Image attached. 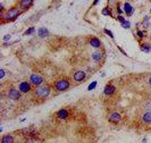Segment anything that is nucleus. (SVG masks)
<instances>
[{
  "instance_id": "a211bd4d",
  "label": "nucleus",
  "mask_w": 151,
  "mask_h": 143,
  "mask_svg": "<svg viewBox=\"0 0 151 143\" xmlns=\"http://www.w3.org/2000/svg\"><path fill=\"white\" fill-rule=\"evenodd\" d=\"M140 48H141V50L143 51V52H146V53H148V52L151 51V46L148 44V43H142L140 46Z\"/></svg>"
},
{
  "instance_id": "9d476101",
  "label": "nucleus",
  "mask_w": 151,
  "mask_h": 143,
  "mask_svg": "<svg viewBox=\"0 0 151 143\" xmlns=\"http://www.w3.org/2000/svg\"><path fill=\"white\" fill-rule=\"evenodd\" d=\"M115 91H116V87L113 85V84H107L106 86H104V93L106 94V95H111V94H114Z\"/></svg>"
},
{
  "instance_id": "f3484780",
  "label": "nucleus",
  "mask_w": 151,
  "mask_h": 143,
  "mask_svg": "<svg viewBox=\"0 0 151 143\" xmlns=\"http://www.w3.org/2000/svg\"><path fill=\"white\" fill-rule=\"evenodd\" d=\"M124 11H125L127 15H132V13H133V7H132L128 2H126L125 5H124Z\"/></svg>"
},
{
  "instance_id": "7ed1b4c3",
  "label": "nucleus",
  "mask_w": 151,
  "mask_h": 143,
  "mask_svg": "<svg viewBox=\"0 0 151 143\" xmlns=\"http://www.w3.org/2000/svg\"><path fill=\"white\" fill-rule=\"evenodd\" d=\"M50 91H51V87L49 86V85L40 86L34 91V95L37 98H39V99H46L50 94Z\"/></svg>"
},
{
  "instance_id": "ddd939ff",
  "label": "nucleus",
  "mask_w": 151,
  "mask_h": 143,
  "mask_svg": "<svg viewBox=\"0 0 151 143\" xmlns=\"http://www.w3.org/2000/svg\"><path fill=\"white\" fill-rule=\"evenodd\" d=\"M90 46L95 48V49H100L101 48V41L98 39V38H92L91 40H90Z\"/></svg>"
},
{
  "instance_id": "4be33fe9",
  "label": "nucleus",
  "mask_w": 151,
  "mask_h": 143,
  "mask_svg": "<svg viewBox=\"0 0 151 143\" xmlns=\"http://www.w3.org/2000/svg\"><path fill=\"white\" fill-rule=\"evenodd\" d=\"M104 33H106V34H108V35H109L111 39H114V34H113V32H111V31L107 30V29H104Z\"/></svg>"
},
{
  "instance_id": "2eb2a0df",
  "label": "nucleus",
  "mask_w": 151,
  "mask_h": 143,
  "mask_svg": "<svg viewBox=\"0 0 151 143\" xmlns=\"http://www.w3.org/2000/svg\"><path fill=\"white\" fill-rule=\"evenodd\" d=\"M38 35L40 36V38H47L49 35V31L46 27H40L38 30Z\"/></svg>"
},
{
  "instance_id": "5701e85b",
  "label": "nucleus",
  "mask_w": 151,
  "mask_h": 143,
  "mask_svg": "<svg viewBox=\"0 0 151 143\" xmlns=\"http://www.w3.org/2000/svg\"><path fill=\"white\" fill-rule=\"evenodd\" d=\"M137 36L142 39V38H144V32L143 31H137Z\"/></svg>"
},
{
  "instance_id": "c756f323",
  "label": "nucleus",
  "mask_w": 151,
  "mask_h": 143,
  "mask_svg": "<svg viewBox=\"0 0 151 143\" xmlns=\"http://www.w3.org/2000/svg\"><path fill=\"white\" fill-rule=\"evenodd\" d=\"M98 1H99V0H94V2H93V5H97V4H98Z\"/></svg>"
},
{
  "instance_id": "f8f14e48",
  "label": "nucleus",
  "mask_w": 151,
  "mask_h": 143,
  "mask_svg": "<svg viewBox=\"0 0 151 143\" xmlns=\"http://www.w3.org/2000/svg\"><path fill=\"white\" fill-rule=\"evenodd\" d=\"M0 143H15V140H14V136L11 134H5L1 136Z\"/></svg>"
},
{
  "instance_id": "20e7f679",
  "label": "nucleus",
  "mask_w": 151,
  "mask_h": 143,
  "mask_svg": "<svg viewBox=\"0 0 151 143\" xmlns=\"http://www.w3.org/2000/svg\"><path fill=\"white\" fill-rule=\"evenodd\" d=\"M43 82H44V78L40 75V74H38V73H34V74H32L31 76H30V83H31L32 85H34V86H40L43 84Z\"/></svg>"
},
{
  "instance_id": "a878e982",
  "label": "nucleus",
  "mask_w": 151,
  "mask_h": 143,
  "mask_svg": "<svg viewBox=\"0 0 151 143\" xmlns=\"http://www.w3.org/2000/svg\"><path fill=\"white\" fill-rule=\"evenodd\" d=\"M5 76V69H0V78L2 80Z\"/></svg>"
},
{
  "instance_id": "6e6552de",
  "label": "nucleus",
  "mask_w": 151,
  "mask_h": 143,
  "mask_svg": "<svg viewBox=\"0 0 151 143\" xmlns=\"http://www.w3.org/2000/svg\"><path fill=\"white\" fill-rule=\"evenodd\" d=\"M56 117H57L58 119H61V120L68 119V117H69V111H68V109L63 108V109L58 110V111L56 112Z\"/></svg>"
},
{
  "instance_id": "c85d7f7f",
  "label": "nucleus",
  "mask_w": 151,
  "mask_h": 143,
  "mask_svg": "<svg viewBox=\"0 0 151 143\" xmlns=\"http://www.w3.org/2000/svg\"><path fill=\"white\" fill-rule=\"evenodd\" d=\"M142 143H146V138H142Z\"/></svg>"
},
{
  "instance_id": "0eeeda50",
  "label": "nucleus",
  "mask_w": 151,
  "mask_h": 143,
  "mask_svg": "<svg viewBox=\"0 0 151 143\" xmlns=\"http://www.w3.org/2000/svg\"><path fill=\"white\" fill-rule=\"evenodd\" d=\"M8 98L11 99V100H19L21 99V91L18 89H15V87H11L10 90L8 91Z\"/></svg>"
},
{
  "instance_id": "aec40b11",
  "label": "nucleus",
  "mask_w": 151,
  "mask_h": 143,
  "mask_svg": "<svg viewBox=\"0 0 151 143\" xmlns=\"http://www.w3.org/2000/svg\"><path fill=\"white\" fill-rule=\"evenodd\" d=\"M95 86H97V82L93 81V82H92V83H91V84H90V85L88 86V90H89V91H91V90H93Z\"/></svg>"
},
{
  "instance_id": "bb28decb",
  "label": "nucleus",
  "mask_w": 151,
  "mask_h": 143,
  "mask_svg": "<svg viewBox=\"0 0 151 143\" xmlns=\"http://www.w3.org/2000/svg\"><path fill=\"white\" fill-rule=\"evenodd\" d=\"M11 39V35H9V34H7V35L4 36V41H8Z\"/></svg>"
},
{
  "instance_id": "cd10ccee",
  "label": "nucleus",
  "mask_w": 151,
  "mask_h": 143,
  "mask_svg": "<svg viewBox=\"0 0 151 143\" xmlns=\"http://www.w3.org/2000/svg\"><path fill=\"white\" fill-rule=\"evenodd\" d=\"M117 18H118V20H119L120 23H124V22H125V18H124L123 16H118Z\"/></svg>"
},
{
  "instance_id": "412c9836",
  "label": "nucleus",
  "mask_w": 151,
  "mask_h": 143,
  "mask_svg": "<svg viewBox=\"0 0 151 143\" xmlns=\"http://www.w3.org/2000/svg\"><path fill=\"white\" fill-rule=\"evenodd\" d=\"M122 26H123L124 29H130V27H131V23L128 22V20H125L124 23H122Z\"/></svg>"
},
{
  "instance_id": "4468645a",
  "label": "nucleus",
  "mask_w": 151,
  "mask_h": 143,
  "mask_svg": "<svg viewBox=\"0 0 151 143\" xmlns=\"http://www.w3.org/2000/svg\"><path fill=\"white\" fill-rule=\"evenodd\" d=\"M32 5H33V0H21V4H19V6H21V8L23 10L28 9Z\"/></svg>"
},
{
  "instance_id": "7c9ffc66",
  "label": "nucleus",
  "mask_w": 151,
  "mask_h": 143,
  "mask_svg": "<svg viewBox=\"0 0 151 143\" xmlns=\"http://www.w3.org/2000/svg\"><path fill=\"white\" fill-rule=\"evenodd\" d=\"M149 84H150V85H151V77H150V78H149Z\"/></svg>"
},
{
  "instance_id": "b1692460",
  "label": "nucleus",
  "mask_w": 151,
  "mask_h": 143,
  "mask_svg": "<svg viewBox=\"0 0 151 143\" xmlns=\"http://www.w3.org/2000/svg\"><path fill=\"white\" fill-rule=\"evenodd\" d=\"M143 25L144 26H149V18L146 16V18H144V20H143Z\"/></svg>"
},
{
  "instance_id": "dca6fc26",
  "label": "nucleus",
  "mask_w": 151,
  "mask_h": 143,
  "mask_svg": "<svg viewBox=\"0 0 151 143\" xmlns=\"http://www.w3.org/2000/svg\"><path fill=\"white\" fill-rule=\"evenodd\" d=\"M142 122L144 124H150L151 123V111H146L142 116Z\"/></svg>"
},
{
  "instance_id": "1a4fd4ad",
  "label": "nucleus",
  "mask_w": 151,
  "mask_h": 143,
  "mask_svg": "<svg viewBox=\"0 0 151 143\" xmlns=\"http://www.w3.org/2000/svg\"><path fill=\"white\" fill-rule=\"evenodd\" d=\"M85 76H86L85 72L77 71L75 74H74V81H76V82H83L84 80H85Z\"/></svg>"
},
{
  "instance_id": "f03ea898",
  "label": "nucleus",
  "mask_w": 151,
  "mask_h": 143,
  "mask_svg": "<svg viewBox=\"0 0 151 143\" xmlns=\"http://www.w3.org/2000/svg\"><path fill=\"white\" fill-rule=\"evenodd\" d=\"M21 14V10L19 8H17V7H14V8H11L9 9L7 13L5 14V18L2 19V23L4 22H13V20H15L18 15Z\"/></svg>"
},
{
  "instance_id": "f257e3e1",
  "label": "nucleus",
  "mask_w": 151,
  "mask_h": 143,
  "mask_svg": "<svg viewBox=\"0 0 151 143\" xmlns=\"http://www.w3.org/2000/svg\"><path fill=\"white\" fill-rule=\"evenodd\" d=\"M71 86V83H69V80L64 77V78H59L56 83H55V89L57 90L58 92H64L68 90Z\"/></svg>"
},
{
  "instance_id": "393cba45",
  "label": "nucleus",
  "mask_w": 151,
  "mask_h": 143,
  "mask_svg": "<svg viewBox=\"0 0 151 143\" xmlns=\"http://www.w3.org/2000/svg\"><path fill=\"white\" fill-rule=\"evenodd\" d=\"M102 14H104V15H110V10L107 9V8H104V9L102 10Z\"/></svg>"
},
{
  "instance_id": "9b49d317",
  "label": "nucleus",
  "mask_w": 151,
  "mask_h": 143,
  "mask_svg": "<svg viewBox=\"0 0 151 143\" xmlns=\"http://www.w3.org/2000/svg\"><path fill=\"white\" fill-rule=\"evenodd\" d=\"M102 58H104V52H102V51L97 50L92 53V59H93L95 62H100V61L102 60Z\"/></svg>"
},
{
  "instance_id": "39448f33",
  "label": "nucleus",
  "mask_w": 151,
  "mask_h": 143,
  "mask_svg": "<svg viewBox=\"0 0 151 143\" xmlns=\"http://www.w3.org/2000/svg\"><path fill=\"white\" fill-rule=\"evenodd\" d=\"M108 122L110 124H114V125H117L122 122V116H120L119 112H111L108 116Z\"/></svg>"
},
{
  "instance_id": "423d86ee",
  "label": "nucleus",
  "mask_w": 151,
  "mask_h": 143,
  "mask_svg": "<svg viewBox=\"0 0 151 143\" xmlns=\"http://www.w3.org/2000/svg\"><path fill=\"white\" fill-rule=\"evenodd\" d=\"M31 83L27 81H22L19 84H18V90L21 91V93H28V92L32 90L31 87Z\"/></svg>"
},
{
  "instance_id": "6ab92c4d",
  "label": "nucleus",
  "mask_w": 151,
  "mask_h": 143,
  "mask_svg": "<svg viewBox=\"0 0 151 143\" xmlns=\"http://www.w3.org/2000/svg\"><path fill=\"white\" fill-rule=\"evenodd\" d=\"M34 32H35V29H34V27H30L28 30L25 31V33H24V34H25V35H31V34H33Z\"/></svg>"
}]
</instances>
